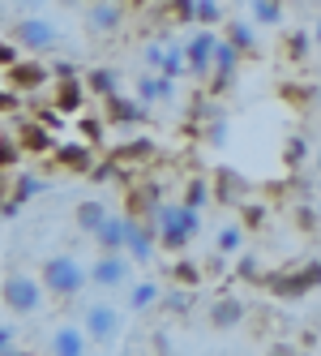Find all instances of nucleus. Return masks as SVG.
I'll use <instances>...</instances> for the list:
<instances>
[{
	"instance_id": "nucleus-1",
	"label": "nucleus",
	"mask_w": 321,
	"mask_h": 356,
	"mask_svg": "<svg viewBox=\"0 0 321 356\" xmlns=\"http://www.w3.org/2000/svg\"><path fill=\"white\" fill-rule=\"evenodd\" d=\"M155 223H159V245L171 249V253H180L197 232H202V211L184 207V202H167L163 197V207L155 211Z\"/></svg>"
},
{
	"instance_id": "nucleus-2",
	"label": "nucleus",
	"mask_w": 321,
	"mask_h": 356,
	"mask_svg": "<svg viewBox=\"0 0 321 356\" xmlns=\"http://www.w3.org/2000/svg\"><path fill=\"white\" fill-rule=\"evenodd\" d=\"M0 300H5V309H13L17 318H35V314H43L47 288H43V279L31 275V270H9L5 279H0Z\"/></svg>"
},
{
	"instance_id": "nucleus-3",
	"label": "nucleus",
	"mask_w": 321,
	"mask_h": 356,
	"mask_svg": "<svg viewBox=\"0 0 321 356\" xmlns=\"http://www.w3.org/2000/svg\"><path fill=\"white\" fill-rule=\"evenodd\" d=\"M39 279H43V288L52 292V296L69 300V296H78L90 284V270H82V262L69 258V253H52V258L39 266Z\"/></svg>"
},
{
	"instance_id": "nucleus-4",
	"label": "nucleus",
	"mask_w": 321,
	"mask_h": 356,
	"mask_svg": "<svg viewBox=\"0 0 321 356\" xmlns=\"http://www.w3.org/2000/svg\"><path fill=\"white\" fill-rule=\"evenodd\" d=\"M266 288H270V296H279V300H300V296L317 292L321 288V258L309 262V266H295V270L266 275Z\"/></svg>"
},
{
	"instance_id": "nucleus-5",
	"label": "nucleus",
	"mask_w": 321,
	"mask_h": 356,
	"mask_svg": "<svg viewBox=\"0 0 321 356\" xmlns=\"http://www.w3.org/2000/svg\"><path fill=\"white\" fill-rule=\"evenodd\" d=\"M13 43L21 47V52H31V56H43V52H56L60 47V31H56V22L31 13V17L13 22Z\"/></svg>"
},
{
	"instance_id": "nucleus-6",
	"label": "nucleus",
	"mask_w": 321,
	"mask_h": 356,
	"mask_svg": "<svg viewBox=\"0 0 321 356\" xmlns=\"http://www.w3.org/2000/svg\"><path fill=\"white\" fill-rule=\"evenodd\" d=\"M82 326H86L90 343L107 348V343H116V339H120V330H125V314H120L116 305L94 300V305H86V309H82Z\"/></svg>"
},
{
	"instance_id": "nucleus-7",
	"label": "nucleus",
	"mask_w": 321,
	"mask_h": 356,
	"mask_svg": "<svg viewBox=\"0 0 321 356\" xmlns=\"http://www.w3.org/2000/svg\"><path fill=\"white\" fill-rule=\"evenodd\" d=\"M155 249H159V223L155 219H129V236H125V253L146 266L155 258Z\"/></svg>"
},
{
	"instance_id": "nucleus-8",
	"label": "nucleus",
	"mask_w": 321,
	"mask_h": 356,
	"mask_svg": "<svg viewBox=\"0 0 321 356\" xmlns=\"http://www.w3.org/2000/svg\"><path fill=\"white\" fill-rule=\"evenodd\" d=\"M163 207V185L159 181H133L125 193V215L129 219H155V211Z\"/></svg>"
},
{
	"instance_id": "nucleus-9",
	"label": "nucleus",
	"mask_w": 321,
	"mask_h": 356,
	"mask_svg": "<svg viewBox=\"0 0 321 356\" xmlns=\"http://www.w3.org/2000/svg\"><path fill=\"white\" fill-rule=\"evenodd\" d=\"M223 43L210 26H202L189 43H184V56H189V73L193 78H210V69H214V47Z\"/></svg>"
},
{
	"instance_id": "nucleus-10",
	"label": "nucleus",
	"mask_w": 321,
	"mask_h": 356,
	"mask_svg": "<svg viewBox=\"0 0 321 356\" xmlns=\"http://www.w3.org/2000/svg\"><path fill=\"white\" fill-rule=\"evenodd\" d=\"M133 270V258L129 253H98V262L90 266V284L94 288H120Z\"/></svg>"
},
{
	"instance_id": "nucleus-11",
	"label": "nucleus",
	"mask_w": 321,
	"mask_h": 356,
	"mask_svg": "<svg viewBox=\"0 0 321 356\" xmlns=\"http://www.w3.org/2000/svg\"><path fill=\"white\" fill-rule=\"evenodd\" d=\"M9 73V86L13 90H21V95H35V90H43L47 82H52V65H43V60H17L13 69H5Z\"/></svg>"
},
{
	"instance_id": "nucleus-12",
	"label": "nucleus",
	"mask_w": 321,
	"mask_h": 356,
	"mask_svg": "<svg viewBox=\"0 0 321 356\" xmlns=\"http://www.w3.org/2000/svg\"><path fill=\"white\" fill-rule=\"evenodd\" d=\"M236 69H240V52L223 39V43L214 47V69H210V78H206L210 82V95H223L236 82Z\"/></svg>"
},
{
	"instance_id": "nucleus-13",
	"label": "nucleus",
	"mask_w": 321,
	"mask_h": 356,
	"mask_svg": "<svg viewBox=\"0 0 321 356\" xmlns=\"http://www.w3.org/2000/svg\"><path fill=\"white\" fill-rule=\"evenodd\" d=\"M244 318H249V305H244L240 296H218L210 309H206V322H210L214 330H236Z\"/></svg>"
},
{
	"instance_id": "nucleus-14",
	"label": "nucleus",
	"mask_w": 321,
	"mask_h": 356,
	"mask_svg": "<svg viewBox=\"0 0 321 356\" xmlns=\"http://www.w3.org/2000/svg\"><path fill=\"white\" fill-rule=\"evenodd\" d=\"M103 112L112 124H146L150 108H146V99H125V95H112L103 99Z\"/></svg>"
},
{
	"instance_id": "nucleus-15",
	"label": "nucleus",
	"mask_w": 321,
	"mask_h": 356,
	"mask_svg": "<svg viewBox=\"0 0 321 356\" xmlns=\"http://www.w3.org/2000/svg\"><path fill=\"white\" fill-rule=\"evenodd\" d=\"M120 22H125V9H120L116 0H94L86 9V31L90 35H112V31H120Z\"/></svg>"
},
{
	"instance_id": "nucleus-16",
	"label": "nucleus",
	"mask_w": 321,
	"mask_h": 356,
	"mask_svg": "<svg viewBox=\"0 0 321 356\" xmlns=\"http://www.w3.org/2000/svg\"><path fill=\"white\" fill-rule=\"evenodd\" d=\"M52 159H56V168H64V172H82V176H90V168H94V150H90V142H60V146L52 150Z\"/></svg>"
},
{
	"instance_id": "nucleus-17",
	"label": "nucleus",
	"mask_w": 321,
	"mask_h": 356,
	"mask_svg": "<svg viewBox=\"0 0 321 356\" xmlns=\"http://www.w3.org/2000/svg\"><path fill=\"white\" fill-rule=\"evenodd\" d=\"M52 356H90V335L86 326H56L52 330Z\"/></svg>"
},
{
	"instance_id": "nucleus-18",
	"label": "nucleus",
	"mask_w": 321,
	"mask_h": 356,
	"mask_svg": "<svg viewBox=\"0 0 321 356\" xmlns=\"http://www.w3.org/2000/svg\"><path fill=\"white\" fill-rule=\"evenodd\" d=\"M17 142H21V150H26V155H52V150L60 146L56 134L47 129L43 120H26V124L17 129Z\"/></svg>"
},
{
	"instance_id": "nucleus-19",
	"label": "nucleus",
	"mask_w": 321,
	"mask_h": 356,
	"mask_svg": "<svg viewBox=\"0 0 321 356\" xmlns=\"http://www.w3.org/2000/svg\"><path fill=\"white\" fill-rule=\"evenodd\" d=\"M125 236H129V215H112L94 232V245H98V253H125Z\"/></svg>"
},
{
	"instance_id": "nucleus-20",
	"label": "nucleus",
	"mask_w": 321,
	"mask_h": 356,
	"mask_svg": "<svg viewBox=\"0 0 321 356\" xmlns=\"http://www.w3.org/2000/svg\"><path fill=\"white\" fill-rule=\"evenodd\" d=\"M112 159L125 163V168H133V172H141L146 163L155 159V142H150V138H133V142H125V146H116Z\"/></svg>"
},
{
	"instance_id": "nucleus-21",
	"label": "nucleus",
	"mask_w": 321,
	"mask_h": 356,
	"mask_svg": "<svg viewBox=\"0 0 321 356\" xmlns=\"http://www.w3.org/2000/svg\"><path fill=\"white\" fill-rule=\"evenodd\" d=\"M73 219H78V232L94 236L98 227H103V223L112 219V211H107V207H103L98 197H86V202H78V207H73Z\"/></svg>"
},
{
	"instance_id": "nucleus-22",
	"label": "nucleus",
	"mask_w": 321,
	"mask_h": 356,
	"mask_svg": "<svg viewBox=\"0 0 321 356\" xmlns=\"http://www.w3.org/2000/svg\"><path fill=\"white\" fill-rule=\"evenodd\" d=\"M137 99H146V104H171L176 99V82L163 78V73H146V78H137Z\"/></svg>"
},
{
	"instance_id": "nucleus-23",
	"label": "nucleus",
	"mask_w": 321,
	"mask_h": 356,
	"mask_svg": "<svg viewBox=\"0 0 321 356\" xmlns=\"http://www.w3.org/2000/svg\"><path fill=\"white\" fill-rule=\"evenodd\" d=\"M244 236H249V227H244L240 219L236 223H223L214 236V253H223V258H240L244 253Z\"/></svg>"
},
{
	"instance_id": "nucleus-24",
	"label": "nucleus",
	"mask_w": 321,
	"mask_h": 356,
	"mask_svg": "<svg viewBox=\"0 0 321 356\" xmlns=\"http://www.w3.org/2000/svg\"><path fill=\"white\" fill-rule=\"evenodd\" d=\"M82 99H86V82H56V95H52V108H60L64 116H78L82 112Z\"/></svg>"
},
{
	"instance_id": "nucleus-25",
	"label": "nucleus",
	"mask_w": 321,
	"mask_h": 356,
	"mask_svg": "<svg viewBox=\"0 0 321 356\" xmlns=\"http://www.w3.org/2000/svg\"><path fill=\"white\" fill-rule=\"evenodd\" d=\"M240 193H244V181H240L232 168H218V172H214V202H223V207H236Z\"/></svg>"
},
{
	"instance_id": "nucleus-26",
	"label": "nucleus",
	"mask_w": 321,
	"mask_h": 356,
	"mask_svg": "<svg viewBox=\"0 0 321 356\" xmlns=\"http://www.w3.org/2000/svg\"><path fill=\"white\" fill-rule=\"evenodd\" d=\"M159 300H163V288L155 284V279H141V284H133V288H129V309H133V314L155 309Z\"/></svg>"
},
{
	"instance_id": "nucleus-27",
	"label": "nucleus",
	"mask_w": 321,
	"mask_h": 356,
	"mask_svg": "<svg viewBox=\"0 0 321 356\" xmlns=\"http://www.w3.org/2000/svg\"><path fill=\"white\" fill-rule=\"evenodd\" d=\"M116 86H120V82H116V69H107V65L86 69V90H90V95H98V99H112V95H120Z\"/></svg>"
},
{
	"instance_id": "nucleus-28",
	"label": "nucleus",
	"mask_w": 321,
	"mask_h": 356,
	"mask_svg": "<svg viewBox=\"0 0 321 356\" xmlns=\"http://www.w3.org/2000/svg\"><path fill=\"white\" fill-rule=\"evenodd\" d=\"M159 305H163L167 314H176V318H184V314L193 309V305H197V288H167Z\"/></svg>"
},
{
	"instance_id": "nucleus-29",
	"label": "nucleus",
	"mask_w": 321,
	"mask_h": 356,
	"mask_svg": "<svg viewBox=\"0 0 321 356\" xmlns=\"http://www.w3.org/2000/svg\"><path fill=\"white\" fill-rule=\"evenodd\" d=\"M227 43L236 47V52H257V31L249 26V22H227Z\"/></svg>"
},
{
	"instance_id": "nucleus-30",
	"label": "nucleus",
	"mask_w": 321,
	"mask_h": 356,
	"mask_svg": "<svg viewBox=\"0 0 321 356\" xmlns=\"http://www.w3.org/2000/svg\"><path fill=\"white\" fill-rule=\"evenodd\" d=\"M43 189H47V185L39 181V176H31V172H17V176H13V189H9V197L26 207V202H31V197H39Z\"/></svg>"
},
{
	"instance_id": "nucleus-31",
	"label": "nucleus",
	"mask_w": 321,
	"mask_h": 356,
	"mask_svg": "<svg viewBox=\"0 0 321 356\" xmlns=\"http://www.w3.org/2000/svg\"><path fill=\"white\" fill-rule=\"evenodd\" d=\"M206 202H214V189L202 181V176H193V181L184 185V207H193V211H202Z\"/></svg>"
},
{
	"instance_id": "nucleus-32",
	"label": "nucleus",
	"mask_w": 321,
	"mask_h": 356,
	"mask_svg": "<svg viewBox=\"0 0 321 356\" xmlns=\"http://www.w3.org/2000/svg\"><path fill=\"white\" fill-rule=\"evenodd\" d=\"M167 275H171V284H180V288H202V266L197 262H176Z\"/></svg>"
},
{
	"instance_id": "nucleus-33",
	"label": "nucleus",
	"mask_w": 321,
	"mask_h": 356,
	"mask_svg": "<svg viewBox=\"0 0 321 356\" xmlns=\"http://www.w3.org/2000/svg\"><path fill=\"white\" fill-rule=\"evenodd\" d=\"M21 155H26V150H21V142H17L13 134H0V168H5V172H13Z\"/></svg>"
},
{
	"instance_id": "nucleus-34",
	"label": "nucleus",
	"mask_w": 321,
	"mask_h": 356,
	"mask_svg": "<svg viewBox=\"0 0 321 356\" xmlns=\"http://www.w3.org/2000/svg\"><path fill=\"white\" fill-rule=\"evenodd\" d=\"M236 279H244V284H261V262L253 258V253H240V258H236V270H232Z\"/></svg>"
},
{
	"instance_id": "nucleus-35",
	"label": "nucleus",
	"mask_w": 321,
	"mask_h": 356,
	"mask_svg": "<svg viewBox=\"0 0 321 356\" xmlns=\"http://www.w3.org/2000/svg\"><path fill=\"white\" fill-rule=\"evenodd\" d=\"M202 138H206L210 146H223V142H227V116L214 112L210 120H202Z\"/></svg>"
},
{
	"instance_id": "nucleus-36",
	"label": "nucleus",
	"mask_w": 321,
	"mask_h": 356,
	"mask_svg": "<svg viewBox=\"0 0 321 356\" xmlns=\"http://www.w3.org/2000/svg\"><path fill=\"white\" fill-rule=\"evenodd\" d=\"M167 17L176 26H189V22H197V0H167Z\"/></svg>"
},
{
	"instance_id": "nucleus-37",
	"label": "nucleus",
	"mask_w": 321,
	"mask_h": 356,
	"mask_svg": "<svg viewBox=\"0 0 321 356\" xmlns=\"http://www.w3.org/2000/svg\"><path fill=\"white\" fill-rule=\"evenodd\" d=\"M253 17L261 22V26H275V22L283 17V0H253Z\"/></svg>"
},
{
	"instance_id": "nucleus-38",
	"label": "nucleus",
	"mask_w": 321,
	"mask_h": 356,
	"mask_svg": "<svg viewBox=\"0 0 321 356\" xmlns=\"http://www.w3.org/2000/svg\"><path fill=\"white\" fill-rule=\"evenodd\" d=\"M218 22H223V5H218V0H197V26H218Z\"/></svg>"
},
{
	"instance_id": "nucleus-39",
	"label": "nucleus",
	"mask_w": 321,
	"mask_h": 356,
	"mask_svg": "<svg viewBox=\"0 0 321 356\" xmlns=\"http://www.w3.org/2000/svg\"><path fill=\"white\" fill-rule=\"evenodd\" d=\"M313 43H317V39H313L309 31H295V35L287 39V56H291V60H304V56L313 52Z\"/></svg>"
},
{
	"instance_id": "nucleus-40",
	"label": "nucleus",
	"mask_w": 321,
	"mask_h": 356,
	"mask_svg": "<svg viewBox=\"0 0 321 356\" xmlns=\"http://www.w3.org/2000/svg\"><path fill=\"white\" fill-rule=\"evenodd\" d=\"M240 223L244 227H261L266 223V207L261 202H240Z\"/></svg>"
},
{
	"instance_id": "nucleus-41",
	"label": "nucleus",
	"mask_w": 321,
	"mask_h": 356,
	"mask_svg": "<svg viewBox=\"0 0 321 356\" xmlns=\"http://www.w3.org/2000/svg\"><path fill=\"white\" fill-rule=\"evenodd\" d=\"M78 129H82V142H103V129H107V124L103 120H94V116H82V124H78Z\"/></svg>"
},
{
	"instance_id": "nucleus-42",
	"label": "nucleus",
	"mask_w": 321,
	"mask_h": 356,
	"mask_svg": "<svg viewBox=\"0 0 321 356\" xmlns=\"http://www.w3.org/2000/svg\"><path fill=\"white\" fill-rule=\"evenodd\" d=\"M304 159H309V142L304 138H291L287 142V168H300Z\"/></svg>"
},
{
	"instance_id": "nucleus-43",
	"label": "nucleus",
	"mask_w": 321,
	"mask_h": 356,
	"mask_svg": "<svg viewBox=\"0 0 321 356\" xmlns=\"http://www.w3.org/2000/svg\"><path fill=\"white\" fill-rule=\"evenodd\" d=\"M35 120H43V124H47V129H52V134H60L69 116H64L60 108H39V116H35Z\"/></svg>"
},
{
	"instance_id": "nucleus-44",
	"label": "nucleus",
	"mask_w": 321,
	"mask_h": 356,
	"mask_svg": "<svg viewBox=\"0 0 321 356\" xmlns=\"http://www.w3.org/2000/svg\"><path fill=\"white\" fill-rule=\"evenodd\" d=\"M17 108H21V90L5 86V90H0V116H5V112H17Z\"/></svg>"
},
{
	"instance_id": "nucleus-45",
	"label": "nucleus",
	"mask_w": 321,
	"mask_h": 356,
	"mask_svg": "<svg viewBox=\"0 0 321 356\" xmlns=\"http://www.w3.org/2000/svg\"><path fill=\"white\" fill-rule=\"evenodd\" d=\"M73 78H78V65L73 60H56L52 65V82H73Z\"/></svg>"
},
{
	"instance_id": "nucleus-46",
	"label": "nucleus",
	"mask_w": 321,
	"mask_h": 356,
	"mask_svg": "<svg viewBox=\"0 0 321 356\" xmlns=\"http://www.w3.org/2000/svg\"><path fill=\"white\" fill-rule=\"evenodd\" d=\"M266 356H300V343H291V339H275L266 348Z\"/></svg>"
},
{
	"instance_id": "nucleus-47",
	"label": "nucleus",
	"mask_w": 321,
	"mask_h": 356,
	"mask_svg": "<svg viewBox=\"0 0 321 356\" xmlns=\"http://www.w3.org/2000/svg\"><path fill=\"white\" fill-rule=\"evenodd\" d=\"M295 223H300V227H317V223H321L317 207H295Z\"/></svg>"
},
{
	"instance_id": "nucleus-48",
	"label": "nucleus",
	"mask_w": 321,
	"mask_h": 356,
	"mask_svg": "<svg viewBox=\"0 0 321 356\" xmlns=\"http://www.w3.org/2000/svg\"><path fill=\"white\" fill-rule=\"evenodd\" d=\"M9 5H13V13H21V17H31V13H39V9L47 5V0H9Z\"/></svg>"
},
{
	"instance_id": "nucleus-49",
	"label": "nucleus",
	"mask_w": 321,
	"mask_h": 356,
	"mask_svg": "<svg viewBox=\"0 0 321 356\" xmlns=\"http://www.w3.org/2000/svg\"><path fill=\"white\" fill-rule=\"evenodd\" d=\"M21 56H17V43H0V69H13Z\"/></svg>"
},
{
	"instance_id": "nucleus-50",
	"label": "nucleus",
	"mask_w": 321,
	"mask_h": 356,
	"mask_svg": "<svg viewBox=\"0 0 321 356\" xmlns=\"http://www.w3.org/2000/svg\"><path fill=\"white\" fill-rule=\"evenodd\" d=\"M163 56H167V47H146V65H150V69H163Z\"/></svg>"
},
{
	"instance_id": "nucleus-51",
	"label": "nucleus",
	"mask_w": 321,
	"mask_h": 356,
	"mask_svg": "<svg viewBox=\"0 0 321 356\" xmlns=\"http://www.w3.org/2000/svg\"><path fill=\"white\" fill-rule=\"evenodd\" d=\"M5 348H13V330H9V326H0V352H5Z\"/></svg>"
},
{
	"instance_id": "nucleus-52",
	"label": "nucleus",
	"mask_w": 321,
	"mask_h": 356,
	"mask_svg": "<svg viewBox=\"0 0 321 356\" xmlns=\"http://www.w3.org/2000/svg\"><path fill=\"white\" fill-rule=\"evenodd\" d=\"M5 197H9V172L0 168V202H5Z\"/></svg>"
},
{
	"instance_id": "nucleus-53",
	"label": "nucleus",
	"mask_w": 321,
	"mask_h": 356,
	"mask_svg": "<svg viewBox=\"0 0 321 356\" xmlns=\"http://www.w3.org/2000/svg\"><path fill=\"white\" fill-rule=\"evenodd\" d=\"M0 356H31V352H26V348H5Z\"/></svg>"
},
{
	"instance_id": "nucleus-54",
	"label": "nucleus",
	"mask_w": 321,
	"mask_h": 356,
	"mask_svg": "<svg viewBox=\"0 0 321 356\" xmlns=\"http://www.w3.org/2000/svg\"><path fill=\"white\" fill-rule=\"evenodd\" d=\"M313 39H317V43H321V22H317V31H313Z\"/></svg>"
},
{
	"instance_id": "nucleus-55",
	"label": "nucleus",
	"mask_w": 321,
	"mask_h": 356,
	"mask_svg": "<svg viewBox=\"0 0 321 356\" xmlns=\"http://www.w3.org/2000/svg\"><path fill=\"white\" fill-rule=\"evenodd\" d=\"M317 168H321V150H317Z\"/></svg>"
},
{
	"instance_id": "nucleus-56",
	"label": "nucleus",
	"mask_w": 321,
	"mask_h": 356,
	"mask_svg": "<svg viewBox=\"0 0 321 356\" xmlns=\"http://www.w3.org/2000/svg\"><path fill=\"white\" fill-rule=\"evenodd\" d=\"M133 5H146V0H133Z\"/></svg>"
},
{
	"instance_id": "nucleus-57",
	"label": "nucleus",
	"mask_w": 321,
	"mask_h": 356,
	"mask_svg": "<svg viewBox=\"0 0 321 356\" xmlns=\"http://www.w3.org/2000/svg\"><path fill=\"white\" fill-rule=\"evenodd\" d=\"M317 215H321V202H317Z\"/></svg>"
},
{
	"instance_id": "nucleus-58",
	"label": "nucleus",
	"mask_w": 321,
	"mask_h": 356,
	"mask_svg": "<svg viewBox=\"0 0 321 356\" xmlns=\"http://www.w3.org/2000/svg\"><path fill=\"white\" fill-rule=\"evenodd\" d=\"M0 5H5V0H0Z\"/></svg>"
},
{
	"instance_id": "nucleus-59",
	"label": "nucleus",
	"mask_w": 321,
	"mask_h": 356,
	"mask_svg": "<svg viewBox=\"0 0 321 356\" xmlns=\"http://www.w3.org/2000/svg\"><path fill=\"white\" fill-rule=\"evenodd\" d=\"M90 5H94V0H90Z\"/></svg>"
}]
</instances>
